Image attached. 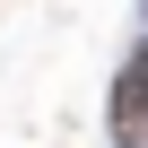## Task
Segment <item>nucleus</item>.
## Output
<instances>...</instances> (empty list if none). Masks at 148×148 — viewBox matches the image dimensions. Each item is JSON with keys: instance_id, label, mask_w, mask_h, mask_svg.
Instances as JSON below:
<instances>
[{"instance_id": "nucleus-1", "label": "nucleus", "mask_w": 148, "mask_h": 148, "mask_svg": "<svg viewBox=\"0 0 148 148\" xmlns=\"http://www.w3.org/2000/svg\"><path fill=\"white\" fill-rule=\"evenodd\" d=\"M113 139L122 148H148V44L122 61V79H113Z\"/></svg>"}]
</instances>
